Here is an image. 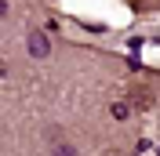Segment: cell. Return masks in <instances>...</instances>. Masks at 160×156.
Here are the masks:
<instances>
[{"label":"cell","instance_id":"obj_1","mask_svg":"<svg viewBox=\"0 0 160 156\" xmlns=\"http://www.w3.org/2000/svg\"><path fill=\"white\" fill-rule=\"evenodd\" d=\"M29 55H33V58H48V55H51V40H48V33H40V29L29 33Z\"/></svg>","mask_w":160,"mask_h":156},{"label":"cell","instance_id":"obj_2","mask_svg":"<svg viewBox=\"0 0 160 156\" xmlns=\"http://www.w3.org/2000/svg\"><path fill=\"white\" fill-rule=\"evenodd\" d=\"M109 113H113L117 120H128V116H131V105H124V102H113V109H109Z\"/></svg>","mask_w":160,"mask_h":156},{"label":"cell","instance_id":"obj_3","mask_svg":"<svg viewBox=\"0 0 160 156\" xmlns=\"http://www.w3.org/2000/svg\"><path fill=\"white\" fill-rule=\"evenodd\" d=\"M51 156H77V149H73V145H66V142H58Z\"/></svg>","mask_w":160,"mask_h":156},{"label":"cell","instance_id":"obj_4","mask_svg":"<svg viewBox=\"0 0 160 156\" xmlns=\"http://www.w3.org/2000/svg\"><path fill=\"white\" fill-rule=\"evenodd\" d=\"M102 156H128V153H124V149H106Z\"/></svg>","mask_w":160,"mask_h":156}]
</instances>
